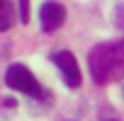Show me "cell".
<instances>
[{"label":"cell","mask_w":124,"mask_h":121,"mask_svg":"<svg viewBox=\"0 0 124 121\" xmlns=\"http://www.w3.org/2000/svg\"><path fill=\"white\" fill-rule=\"evenodd\" d=\"M88 66H90V75L97 85H107L112 80H119L122 70H124V44L107 41V44L95 46L88 53Z\"/></svg>","instance_id":"cell-1"},{"label":"cell","mask_w":124,"mask_h":121,"mask_svg":"<svg viewBox=\"0 0 124 121\" xmlns=\"http://www.w3.org/2000/svg\"><path fill=\"white\" fill-rule=\"evenodd\" d=\"M5 85L12 87V90H17V92H22V94L41 97V85H39V80H37L34 73H32L27 66H22V63L8 66V70H5Z\"/></svg>","instance_id":"cell-2"},{"label":"cell","mask_w":124,"mask_h":121,"mask_svg":"<svg viewBox=\"0 0 124 121\" xmlns=\"http://www.w3.org/2000/svg\"><path fill=\"white\" fill-rule=\"evenodd\" d=\"M51 60H54V66L58 68L61 78L66 80L68 87H80L83 75H80V68H78V60H76V56L71 51H56L51 56Z\"/></svg>","instance_id":"cell-3"},{"label":"cell","mask_w":124,"mask_h":121,"mask_svg":"<svg viewBox=\"0 0 124 121\" xmlns=\"http://www.w3.org/2000/svg\"><path fill=\"white\" fill-rule=\"evenodd\" d=\"M39 20H41V29L51 34V32H56L66 22V7L61 3H56V0H49V3H44L41 10H39Z\"/></svg>","instance_id":"cell-4"},{"label":"cell","mask_w":124,"mask_h":121,"mask_svg":"<svg viewBox=\"0 0 124 121\" xmlns=\"http://www.w3.org/2000/svg\"><path fill=\"white\" fill-rule=\"evenodd\" d=\"M15 22V7L10 0H0V32H8Z\"/></svg>","instance_id":"cell-5"},{"label":"cell","mask_w":124,"mask_h":121,"mask_svg":"<svg viewBox=\"0 0 124 121\" xmlns=\"http://www.w3.org/2000/svg\"><path fill=\"white\" fill-rule=\"evenodd\" d=\"M20 22H29V0H20Z\"/></svg>","instance_id":"cell-6"}]
</instances>
